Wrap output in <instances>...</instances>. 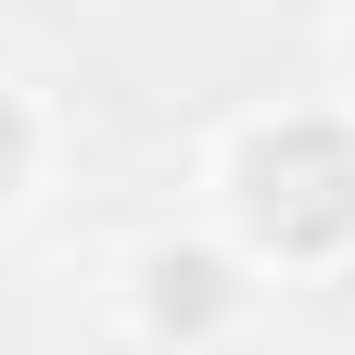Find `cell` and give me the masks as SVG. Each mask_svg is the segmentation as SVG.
I'll list each match as a JSON object with an SVG mask.
<instances>
[{"mask_svg": "<svg viewBox=\"0 0 355 355\" xmlns=\"http://www.w3.org/2000/svg\"><path fill=\"white\" fill-rule=\"evenodd\" d=\"M241 216L279 254H330L355 229V140L343 127H266L241 153Z\"/></svg>", "mask_w": 355, "mask_h": 355, "instance_id": "cell-1", "label": "cell"}, {"mask_svg": "<svg viewBox=\"0 0 355 355\" xmlns=\"http://www.w3.org/2000/svg\"><path fill=\"white\" fill-rule=\"evenodd\" d=\"M13 178H26V114L0 102V203H13Z\"/></svg>", "mask_w": 355, "mask_h": 355, "instance_id": "cell-2", "label": "cell"}]
</instances>
